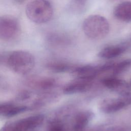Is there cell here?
<instances>
[{"instance_id":"7a4b0ae2","label":"cell","mask_w":131,"mask_h":131,"mask_svg":"<svg viewBox=\"0 0 131 131\" xmlns=\"http://www.w3.org/2000/svg\"><path fill=\"white\" fill-rule=\"evenodd\" d=\"M26 13L32 21L43 24L52 18L53 9L52 4L48 0H34L27 5Z\"/></svg>"},{"instance_id":"8fae6325","label":"cell","mask_w":131,"mask_h":131,"mask_svg":"<svg viewBox=\"0 0 131 131\" xmlns=\"http://www.w3.org/2000/svg\"><path fill=\"white\" fill-rule=\"evenodd\" d=\"M94 116V113L89 110L84 111L78 114L74 120L73 130L74 131H83Z\"/></svg>"},{"instance_id":"6da1fadb","label":"cell","mask_w":131,"mask_h":131,"mask_svg":"<svg viewBox=\"0 0 131 131\" xmlns=\"http://www.w3.org/2000/svg\"><path fill=\"white\" fill-rule=\"evenodd\" d=\"M82 31L85 35L93 40H99L107 36L110 31L107 20L100 15H91L83 21Z\"/></svg>"},{"instance_id":"ba28073f","label":"cell","mask_w":131,"mask_h":131,"mask_svg":"<svg viewBox=\"0 0 131 131\" xmlns=\"http://www.w3.org/2000/svg\"><path fill=\"white\" fill-rule=\"evenodd\" d=\"M73 72L77 75L79 79L90 81L101 72L100 66L86 65L77 67L74 68Z\"/></svg>"},{"instance_id":"4fadbf2b","label":"cell","mask_w":131,"mask_h":131,"mask_svg":"<svg viewBox=\"0 0 131 131\" xmlns=\"http://www.w3.org/2000/svg\"><path fill=\"white\" fill-rule=\"evenodd\" d=\"M46 67L50 70L56 73L64 72L71 69V67L69 65L65 63L58 61L49 62L47 63Z\"/></svg>"},{"instance_id":"2e32d148","label":"cell","mask_w":131,"mask_h":131,"mask_svg":"<svg viewBox=\"0 0 131 131\" xmlns=\"http://www.w3.org/2000/svg\"><path fill=\"white\" fill-rule=\"evenodd\" d=\"M48 131H64V127L63 123L58 119L50 121L48 124Z\"/></svg>"},{"instance_id":"d6986e66","label":"cell","mask_w":131,"mask_h":131,"mask_svg":"<svg viewBox=\"0 0 131 131\" xmlns=\"http://www.w3.org/2000/svg\"><path fill=\"white\" fill-rule=\"evenodd\" d=\"M105 131H124V129L120 126H114L108 128Z\"/></svg>"},{"instance_id":"ffe728a7","label":"cell","mask_w":131,"mask_h":131,"mask_svg":"<svg viewBox=\"0 0 131 131\" xmlns=\"http://www.w3.org/2000/svg\"><path fill=\"white\" fill-rule=\"evenodd\" d=\"M77 3H78L80 5H82L84 4L85 0H75Z\"/></svg>"},{"instance_id":"ac0fdd59","label":"cell","mask_w":131,"mask_h":131,"mask_svg":"<svg viewBox=\"0 0 131 131\" xmlns=\"http://www.w3.org/2000/svg\"><path fill=\"white\" fill-rule=\"evenodd\" d=\"M9 53L0 52V64H7L8 57Z\"/></svg>"},{"instance_id":"5b68a950","label":"cell","mask_w":131,"mask_h":131,"mask_svg":"<svg viewBox=\"0 0 131 131\" xmlns=\"http://www.w3.org/2000/svg\"><path fill=\"white\" fill-rule=\"evenodd\" d=\"M131 104V93L120 95L117 98H107L100 104V111L105 114L118 112Z\"/></svg>"},{"instance_id":"9c48e42d","label":"cell","mask_w":131,"mask_h":131,"mask_svg":"<svg viewBox=\"0 0 131 131\" xmlns=\"http://www.w3.org/2000/svg\"><path fill=\"white\" fill-rule=\"evenodd\" d=\"M27 85L34 89L46 91L53 88L56 84L55 79L51 78H31L27 81Z\"/></svg>"},{"instance_id":"8992f818","label":"cell","mask_w":131,"mask_h":131,"mask_svg":"<svg viewBox=\"0 0 131 131\" xmlns=\"http://www.w3.org/2000/svg\"><path fill=\"white\" fill-rule=\"evenodd\" d=\"M128 47L129 44L127 42L108 46L100 51L98 54V56L103 59L116 58L124 53Z\"/></svg>"},{"instance_id":"30bf717a","label":"cell","mask_w":131,"mask_h":131,"mask_svg":"<svg viewBox=\"0 0 131 131\" xmlns=\"http://www.w3.org/2000/svg\"><path fill=\"white\" fill-rule=\"evenodd\" d=\"M113 14L121 21L131 22V2L126 1L119 4L115 7Z\"/></svg>"},{"instance_id":"3957f363","label":"cell","mask_w":131,"mask_h":131,"mask_svg":"<svg viewBox=\"0 0 131 131\" xmlns=\"http://www.w3.org/2000/svg\"><path fill=\"white\" fill-rule=\"evenodd\" d=\"M35 63V58L32 54L19 50L9 54L7 65L14 72L26 75L33 69Z\"/></svg>"},{"instance_id":"e0dca14e","label":"cell","mask_w":131,"mask_h":131,"mask_svg":"<svg viewBox=\"0 0 131 131\" xmlns=\"http://www.w3.org/2000/svg\"><path fill=\"white\" fill-rule=\"evenodd\" d=\"M32 96V93L29 91L24 90L18 93L16 100L18 101H25L29 100Z\"/></svg>"},{"instance_id":"9a60e30c","label":"cell","mask_w":131,"mask_h":131,"mask_svg":"<svg viewBox=\"0 0 131 131\" xmlns=\"http://www.w3.org/2000/svg\"><path fill=\"white\" fill-rule=\"evenodd\" d=\"M15 105L13 103L8 102L0 103V115L7 117L14 116Z\"/></svg>"},{"instance_id":"5bb4252c","label":"cell","mask_w":131,"mask_h":131,"mask_svg":"<svg viewBox=\"0 0 131 131\" xmlns=\"http://www.w3.org/2000/svg\"><path fill=\"white\" fill-rule=\"evenodd\" d=\"M129 69H131V58L126 59L119 62L115 63L112 70L116 73H120Z\"/></svg>"},{"instance_id":"52a82bcc","label":"cell","mask_w":131,"mask_h":131,"mask_svg":"<svg viewBox=\"0 0 131 131\" xmlns=\"http://www.w3.org/2000/svg\"><path fill=\"white\" fill-rule=\"evenodd\" d=\"M102 83L106 88L117 92L120 95L130 93L128 90V84L122 79L114 77H108L102 80Z\"/></svg>"},{"instance_id":"277c9868","label":"cell","mask_w":131,"mask_h":131,"mask_svg":"<svg viewBox=\"0 0 131 131\" xmlns=\"http://www.w3.org/2000/svg\"><path fill=\"white\" fill-rule=\"evenodd\" d=\"M20 31L19 21L15 17L0 16V40L7 41L14 40L19 35Z\"/></svg>"},{"instance_id":"7c38bea8","label":"cell","mask_w":131,"mask_h":131,"mask_svg":"<svg viewBox=\"0 0 131 131\" xmlns=\"http://www.w3.org/2000/svg\"><path fill=\"white\" fill-rule=\"evenodd\" d=\"M90 87V81L80 79L79 81L72 83L66 86L63 91L65 94L72 95L85 92Z\"/></svg>"}]
</instances>
